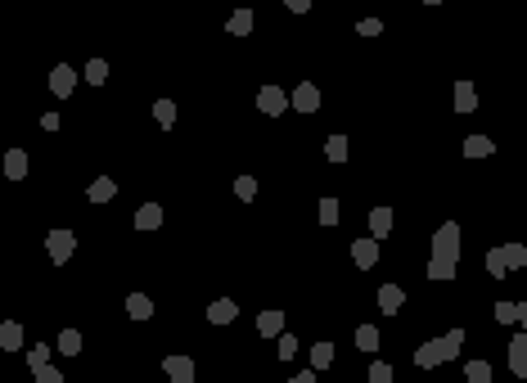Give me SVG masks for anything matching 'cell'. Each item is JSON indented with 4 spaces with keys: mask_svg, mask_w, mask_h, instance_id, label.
I'll use <instances>...</instances> for the list:
<instances>
[{
    "mask_svg": "<svg viewBox=\"0 0 527 383\" xmlns=\"http://www.w3.org/2000/svg\"><path fill=\"white\" fill-rule=\"evenodd\" d=\"M32 383H64V375L54 365H45V370H32Z\"/></svg>",
    "mask_w": 527,
    "mask_h": 383,
    "instance_id": "cell-37",
    "label": "cell"
},
{
    "mask_svg": "<svg viewBox=\"0 0 527 383\" xmlns=\"http://www.w3.org/2000/svg\"><path fill=\"white\" fill-rule=\"evenodd\" d=\"M352 262H357V270L378 266V239H374V234H370V239H357V244H352Z\"/></svg>",
    "mask_w": 527,
    "mask_h": 383,
    "instance_id": "cell-7",
    "label": "cell"
},
{
    "mask_svg": "<svg viewBox=\"0 0 527 383\" xmlns=\"http://www.w3.org/2000/svg\"><path fill=\"white\" fill-rule=\"evenodd\" d=\"M357 32H361V36H378V32H383V23H378V18H361Z\"/></svg>",
    "mask_w": 527,
    "mask_h": 383,
    "instance_id": "cell-38",
    "label": "cell"
},
{
    "mask_svg": "<svg viewBox=\"0 0 527 383\" xmlns=\"http://www.w3.org/2000/svg\"><path fill=\"white\" fill-rule=\"evenodd\" d=\"M325 158H329V163H347V135H329V140H325Z\"/></svg>",
    "mask_w": 527,
    "mask_h": 383,
    "instance_id": "cell-23",
    "label": "cell"
},
{
    "mask_svg": "<svg viewBox=\"0 0 527 383\" xmlns=\"http://www.w3.org/2000/svg\"><path fill=\"white\" fill-rule=\"evenodd\" d=\"M41 127H45V131H59L64 122H59V113H41Z\"/></svg>",
    "mask_w": 527,
    "mask_h": 383,
    "instance_id": "cell-41",
    "label": "cell"
},
{
    "mask_svg": "<svg viewBox=\"0 0 527 383\" xmlns=\"http://www.w3.org/2000/svg\"><path fill=\"white\" fill-rule=\"evenodd\" d=\"M86 199H91V203H113V199H117V181H113V176H100V181H91Z\"/></svg>",
    "mask_w": 527,
    "mask_h": 383,
    "instance_id": "cell-12",
    "label": "cell"
},
{
    "mask_svg": "<svg viewBox=\"0 0 527 383\" xmlns=\"http://www.w3.org/2000/svg\"><path fill=\"white\" fill-rule=\"evenodd\" d=\"M50 91L59 95V100H68V95H72V91H77V72H72L68 64H59V68L50 72Z\"/></svg>",
    "mask_w": 527,
    "mask_h": 383,
    "instance_id": "cell-10",
    "label": "cell"
},
{
    "mask_svg": "<svg viewBox=\"0 0 527 383\" xmlns=\"http://www.w3.org/2000/svg\"><path fill=\"white\" fill-rule=\"evenodd\" d=\"M496 325H519V302H496Z\"/></svg>",
    "mask_w": 527,
    "mask_h": 383,
    "instance_id": "cell-30",
    "label": "cell"
},
{
    "mask_svg": "<svg viewBox=\"0 0 527 383\" xmlns=\"http://www.w3.org/2000/svg\"><path fill=\"white\" fill-rule=\"evenodd\" d=\"M289 104L298 108V113H315V108H320V86H315V81H298V91L289 95Z\"/></svg>",
    "mask_w": 527,
    "mask_h": 383,
    "instance_id": "cell-5",
    "label": "cell"
},
{
    "mask_svg": "<svg viewBox=\"0 0 527 383\" xmlns=\"http://www.w3.org/2000/svg\"><path fill=\"white\" fill-rule=\"evenodd\" d=\"M28 365H32V370H45V365H50V348H45V343H32Z\"/></svg>",
    "mask_w": 527,
    "mask_h": 383,
    "instance_id": "cell-31",
    "label": "cell"
},
{
    "mask_svg": "<svg viewBox=\"0 0 527 383\" xmlns=\"http://www.w3.org/2000/svg\"><path fill=\"white\" fill-rule=\"evenodd\" d=\"M492 154H496L492 135H469V140H464V158H492Z\"/></svg>",
    "mask_w": 527,
    "mask_h": 383,
    "instance_id": "cell-17",
    "label": "cell"
},
{
    "mask_svg": "<svg viewBox=\"0 0 527 383\" xmlns=\"http://www.w3.org/2000/svg\"><path fill=\"white\" fill-rule=\"evenodd\" d=\"M370 383H392V365L388 361H374L370 365Z\"/></svg>",
    "mask_w": 527,
    "mask_h": 383,
    "instance_id": "cell-36",
    "label": "cell"
},
{
    "mask_svg": "<svg viewBox=\"0 0 527 383\" xmlns=\"http://www.w3.org/2000/svg\"><path fill=\"white\" fill-rule=\"evenodd\" d=\"M509 370H514L519 379H527V329H519V333L509 338Z\"/></svg>",
    "mask_w": 527,
    "mask_h": 383,
    "instance_id": "cell-8",
    "label": "cell"
},
{
    "mask_svg": "<svg viewBox=\"0 0 527 383\" xmlns=\"http://www.w3.org/2000/svg\"><path fill=\"white\" fill-rule=\"evenodd\" d=\"M54 348L64 352V356H77V352H81V333H77V329H64V333H59V343H54Z\"/></svg>",
    "mask_w": 527,
    "mask_h": 383,
    "instance_id": "cell-27",
    "label": "cell"
},
{
    "mask_svg": "<svg viewBox=\"0 0 527 383\" xmlns=\"http://www.w3.org/2000/svg\"><path fill=\"white\" fill-rule=\"evenodd\" d=\"M235 194H239L243 203H253V199H257V181H253V176H239V181H235Z\"/></svg>",
    "mask_w": 527,
    "mask_h": 383,
    "instance_id": "cell-33",
    "label": "cell"
},
{
    "mask_svg": "<svg viewBox=\"0 0 527 383\" xmlns=\"http://www.w3.org/2000/svg\"><path fill=\"white\" fill-rule=\"evenodd\" d=\"M257 108H262L266 118H279V113H284V108H293V104H289L284 86H262V91H257Z\"/></svg>",
    "mask_w": 527,
    "mask_h": 383,
    "instance_id": "cell-4",
    "label": "cell"
},
{
    "mask_svg": "<svg viewBox=\"0 0 527 383\" xmlns=\"http://www.w3.org/2000/svg\"><path fill=\"white\" fill-rule=\"evenodd\" d=\"M460 244H464V234H460V221H442V226L433 230V244H428V280H437V284L456 280Z\"/></svg>",
    "mask_w": 527,
    "mask_h": 383,
    "instance_id": "cell-1",
    "label": "cell"
},
{
    "mask_svg": "<svg viewBox=\"0 0 527 383\" xmlns=\"http://www.w3.org/2000/svg\"><path fill=\"white\" fill-rule=\"evenodd\" d=\"M334 343H329V338H320V343H315V348H311V370H329V365H334Z\"/></svg>",
    "mask_w": 527,
    "mask_h": 383,
    "instance_id": "cell-21",
    "label": "cell"
},
{
    "mask_svg": "<svg viewBox=\"0 0 527 383\" xmlns=\"http://www.w3.org/2000/svg\"><path fill=\"white\" fill-rule=\"evenodd\" d=\"M473 108H477V86L456 81V113H473Z\"/></svg>",
    "mask_w": 527,
    "mask_h": 383,
    "instance_id": "cell-14",
    "label": "cell"
},
{
    "mask_svg": "<svg viewBox=\"0 0 527 383\" xmlns=\"http://www.w3.org/2000/svg\"><path fill=\"white\" fill-rule=\"evenodd\" d=\"M154 118H158V127H163V131H171V127H176V104H171V100H158V104H154Z\"/></svg>",
    "mask_w": 527,
    "mask_h": 383,
    "instance_id": "cell-25",
    "label": "cell"
},
{
    "mask_svg": "<svg viewBox=\"0 0 527 383\" xmlns=\"http://www.w3.org/2000/svg\"><path fill=\"white\" fill-rule=\"evenodd\" d=\"M284 9H289V14H306V9H311V0H284Z\"/></svg>",
    "mask_w": 527,
    "mask_h": 383,
    "instance_id": "cell-40",
    "label": "cell"
},
{
    "mask_svg": "<svg viewBox=\"0 0 527 383\" xmlns=\"http://www.w3.org/2000/svg\"><path fill=\"white\" fill-rule=\"evenodd\" d=\"M357 348L361 352H378V329L374 325H357Z\"/></svg>",
    "mask_w": 527,
    "mask_h": 383,
    "instance_id": "cell-26",
    "label": "cell"
},
{
    "mask_svg": "<svg viewBox=\"0 0 527 383\" xmlns=\"http://www.w3.org/2000/svg\"><path fill=\"white\" fill-rule=\"evenodd\" d=\"M127 316H131V320H149V316H154V298L131 293V298H127Z\"/></svg>",
    "mask_w": 527,
    "mask_h": 383,
    "instance_id": "cell-22",
    "label": "cell"
},
{
    "mask_svg": "<svg viewBox=\"0 0 527 383\" xmlns=\"http://www.w3.org/2000/svg\"><path fill=\"white\" fill-rule=\"evenodd\" d=\"M86 81H91V86L108 81V64H104V59H91V64H86Z\"/></svg>",
    "mask_w": 527,
    "mask_h": 383,
    "instance_id": "cell-29",
    "label": "cell"
},
{
    "mask_svg": "<svg viewBox=\"0 0 527 383\" xmlns=\"http://www.w3.org/2000/svg\"><path fill=\"white\" fill-rule=\"evenodd\" d=\"M45 253H50V262L54 266H68L72 262V253H77V234H72L68 226H59L45 234Z\"/></svg>",
    "mask_w": 527,
    "mask_h": 383,
    "instance_id": "cell-3",
    "label": "cell"
},
{
    "mask_svg": "<svg viewBox=\"0 0 527 383\" xmlns=\"http://www.w3.org/2000/svg\"><path fill=\"white\" fill-rule=\"evenodd\" d=\"M370 234L374 239H388L392 234V207H374L370 212Z\"/></svg>",
    "mask_w": 527,
    "mask_h": 383,
    "instance_id": "cell-19",
    "label": "cell"
},
{
    "mask_svg": "<svg viewBox=\"0 0 527 383\" xmlns=\"http://www.w3.org/2000/svg\"><path fill=\"white\" fill-rule=\"evenodd\" d=\"M163 370L171 383H194V356H167Z\"/></svg>",
    "mask_w": 527,
    "mask_h": 383,
    "instance_id": "cell-9",
    "label": "cell"
},
{
    "mask_svg": "<svg viewBox=\"0 0 527 383\" xmlns=\"http://www.w3.org/2000/svg\"><path fill=\"white\" fill-rule=\"evenodd\" d=\"M5 176H9V181H23V176H28V154H23V149H9V154H5Z\"/></svg>",
    "mask_w": 527,
    "mask_h": 383,
    "instance_id": "cell-20",
    "label": "cell"
},
{
    "mask_svg": "<svg viewBox=\"0 0 527 383\" xmlns=\"http://www.w3.org/2000/svg\"><path fill=\"white\" fill-rule=\"evenodd\" d=\"M464 379H469V383H492V365H487V361H469V365H464Z\"/></svg>",
    "mask_w": 527,
    "mask_h": 383,
    "instance_id": "cell-28",
    "label": "cell"
},
{
    "mask_svg": "<svg viewBox=\"0 0 527 383\" xmlns=\"http://www.w3.org/2000/svg\"><path fill=\"white\" fill-rule=\"evenodd\" d=\"M239 320V302L235 298H212L207 302V325H235Z\"/></svg>",
    "mask_w": 527,
    "mask_h": 383,
    "instance_id": "cell-6",
    "label": "cell"
},
{
    "mask_svg": "<svg viewBox=\"0 0 527 383\" xmlns=\"http://www.w3.org/2000/svg\"><path fill=\"white\" fill-rule=\"evenodd\" d=\"M500 257H505L509 270H519V266H527V244H505V248H500Z\"/></svg>",
    "mask_w": 527,
    "mask_h": 383,
    "instance_id": "cell-24",
    "label": "cell"
},
{
    "mask_svg": "<svg viewBox=\"0 0 527 383\" xmlns=\"http://www.w3.org/2000/svg\"><path fill=\"white\" fill-rule=\"evenodd\" d=\"M158 226H163V207H158V203L136 207V230H158Z\"/></svg>",
    "mask_w": 527,
    "mask_h": 383,
    "instance_id": "cell-16",
    "label": "cell"
},
{
    "mask_svg": "<svg viewBox=\"0 0 527 383\" xmlns=\"http://www.w3.org/2000/svg\"><path fill=\"white\" fill-rule=\"evenodd\" d=\"M401 307H406V289H401V284H383V289H378V311L397 316Z\"/></svg>",
    "mask_w": 527,
    "mask_h": 383,
    "instance_id": "cell-11",
    "label": "cell"
},
{
    "mask_svg": "<svg viewBox=\"0 0 527 383\" xmlns=\"http://www.w3.org/2000/svg\"><path fill=\"white\" fill-rule=\"evenodd\" d=\"M320 226H338V199H320Z\"/></svg>",
    "mask_w": 527,
    "mask_h": 383,
    "instance_id": "cell-34",
    "label": "cell"
},
{
    "mask_svg": "<svg viewBox=\"0 0 527 383\" xmlns=\"http://www.w3.org/2000/svg\"><path fill=\"white\" fill-rule=\"evenodd\" d=\"M298 356V338L293 333H279V361H293Z\"/></svg>",
    "mask_w": 527,
    "mask_h": 383,
    "instance_id": "cell-35",
    "label": "cell"
},
{
    "mask_svg": "<svg viewBox=\"0 0 527 383\" xmlns=\"http://www.w3.org/2000/svg\"><path fill=\"white\" fill-rule=\"evenodd\" d=\"M253 28H257V14H253V9H235V14L226 18V32H230V36H248Z\"/></svg>",
    "mask_w": 527,
    "mask_h": 383,
    "instance_id": "cell-13",
    "label": "cell"
},
{
    "mask_svg": "<svg viewBox=\"0 0 527 383\" xmlns=\"http://www.w3.org/2000/svg\"><path fill=\"white\" fill-rule=\"evenodd\" d=\"M419 5H442V0H419Z\"/></svg>",
    "mask_w": 527,
    "mask_h": 383,
    "instance_id": "cell-43",
    "label": "cell"
},
{
    "mask_svg": "<svg viewBox=\"0 0 527 383\" xmlns=\"http://www.w3.org/2000/svg\"><path fill=\"white\" fill-rule=\"evenodd\" d=\"M460 348H464V329H446L442 338H428L424 348H415V365H419V370H437V365L456 361Z\"/></svg>",
    "mask_w": 527,
    "mask_h": 383,
    "instance_id": "cell-2",
    "label": "cell"
},
{
    "mask_svg": "<svg viewBox=\"0 0 527 383\" xmlns=\"http://www.w3.org/2000/svg\"><path fill=\"white\" fill-rule=\"evenodd\" d=\"M487 270H492L496 280H505V275H509V266H505V257H500V248H492V253H487Z\"/></svg>",
    "mask_w": 527,
    "mask_h": 383,
    "instance_id": "cell-32",
    "label": "cell"
},
{
    "mask_svg": "<svg viewBox=\"0 0 527 383\" xmlns=\"http://www.w3.org/2000/svg\"><path fill=\"white\" fill-rule=\"evenodd\" d=\"M289 383H320V370H298Z\"/></svg>",
    "mask_w": 527,
    "mask_h": 383,
    "instance_id": "cell-39",
    "label": "cell"
},
{
    "mask_svg": "<svg viewBox=\"0 0 527 383\" xmlns=\"http://www.w3.org/2000/svg\"><path fill=\"white\" fill-rule=\"evenodd\" d=\"M519 325L527 329V302H519Z\"/></svg>",
    "mask_w": 527,
    "mask_h": 383,
    "instance_id": "cell-42",
    "label": "cell"
},
{
    "mask_svg": "<svg viewBox=\"0 0 527 383\" xmlns=\"http://www.w3.org/2000/svg\"><path fill=\"white\" fill-rule=\"evenodd\" d=\"M257 333L279 338V333H284V311H262V316H257Z\"/></svg>",
    "mask_w": 527,
    "mask_h": 383,
    "instance_id": "cell-15",
    "label": "cell"
},
{
    "mask_svg": "<svg viewBox=\"0 0 527 383\" xmlns=\"http://www.w3.org/2000/svg\"><path fill=\"white\" fill-rule=\"evenodd\" d=\"M0 348H5V352L23 348V325H18V320H5V325H0Z\"/></svg>",
    "mask_w": 527,
    "mask_h": 383,
    "instance_id": "cell-18",
    "label": "cell"
}]
</instances>
